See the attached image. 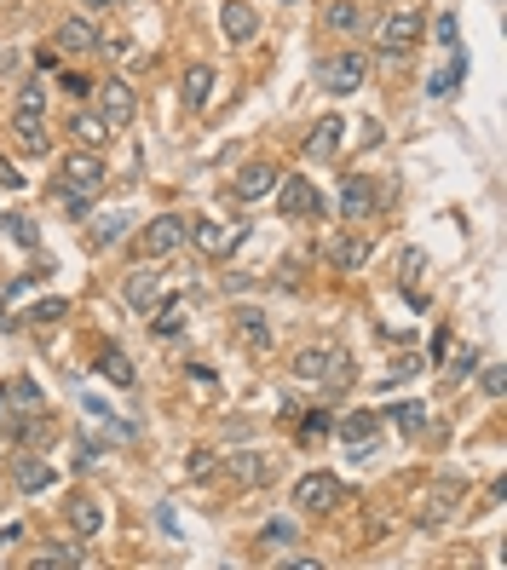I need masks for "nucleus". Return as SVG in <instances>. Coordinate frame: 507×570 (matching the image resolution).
Wrapping results in <instances>:
<instances>
[{
  "label": "nucleus",
  "instance_id": "6ab92c4d",
  "mask_svg": "<svg viewBox=\"0 0 507 570\" xmlns=\"http://www.w3.org/2000/svg\"><path fill=\"white\" fill-rule=\"evenodd\" d=\"M58 52H99V24H87V18H63L58 24Z\"/></svg>",
  "mask_w": 507,
  "mask_h": 570
},
{
  "label": "nucleus",
  "instance_id": "f704fd0d",
  "mask_svg": "<svg viewBox=\"0 0 507 570\" xmlns=\"http://www.w3.org/2000/svg\"><path fill=\"white\" fill-rule=\"evenodd\" d=\"M300 542V525L294 518H272V525L260 530V547H294Z\"/></svg>",
  "mask_w": 507,
  "mask_h": 570
},
{
  "label": "nucleus",
  "instance_id": "58836bf2",
  "mask_svg": "<svg viewBox=\"0 0 507 570\" xmlns=\"http://www.w3.org/2000/svg\"><path fill=\"white\" fill-rule=\"evenodd\" d=\"M479 386H484V398H502V392H507L502 363H484V369H479Z\"/></svg>",
  "mask_w": 507,
  "mask_h": 570
},
{
  "label": "nucleus",
  "instance_id": "393cba45",
  "mask_svg": "<svg viewBox=\"0 0 507 570\" xmlns=\"http://www.w3.org/2000/svg\"><path fill=\"white\" fill-rule=\"evenodd\" d=\"M70 133H75V145H81V150H99L104 138H110V121L92 116V109H75V116H70Z\"/></svg>",
  "mask_w": 507,
  "mask_h": 570
},
{
  "label": "nucleus",
  "instance_id": "473e14b6",
  "mask_svg": "<svg viewBox=\"0 0 507 570\" xmlns=\"http://www.w3.org/2000/svg\"><path fill=\"white\" fill-rule=\"evenodd\" d=\"M87 415H92V421H99V426H104V432H110V438H116V443H133V426H127V421H116V415H110V404H99V398H87Z\"/></svg>",
  "mask_w": 507,
  "mask_h": 570
},
{
  "label": "nucleus",
  "instance_id": "aec40b11",
  "mask_svg": "<svg viewBox=\"0 0 507 570\" xmlns=\"http://www.w3.org/2000/svg\"><path fill=\"white\" fill-rule=\"evenodd\" d=\"M63 518H70L75 536H99L104 530V507L92 496H70V501H63Z\"/></svg>",
  "mask_w": 507,
  "mask_h": 570
},
{
  "label": "nucleus",
  "instance_id": "f257e3e1",
  "mask_svg": "<svg viewBox=\"0 0 507 570\" xmlns=\"http://www.w3.org/2000/svg\"><path fill=\"white\" fill-rule=\"evenodd\" d=\"M190 242V219L185 214H156L145 231H139V260H167Z\"/></svg>",
  "mask_w": 507,
  "mask_h": 570
},
{
  "label": "nucleus",
  "instance_id": "9d476101",
  "mask_svg": "<svg viewBox=\"0 0 507 570\" xmlns=\"http://www.w3.org/2000/svg\"><path fill=\"white\" fill-rule=\"evenodd\" d=\"M277 179H282V173H277L272 162H248V167L231 179V202H265V196L277 190Z\"/></svg>",
  "mask_w": 507,
  "mask_h": 570
},
{
  "label": "nucleus",
  "instance_id": "ddd939ff",
  "mask_svg": "<svg viewBox=\"0 0 507 570\" xmlns=\"http://www.w3.org/2000/svg\"><path fill=\"white\" fill-rule=\"evenodd\" d=\"M92 92H99V116L110 121V133L133 121V109H139V104H133V87H127V81H99Z\"/></svg>",
  "mask_w": 507,
  "mask_h": 570
},
{
  "label": "nucleus",
  "instance_id": "2f4dec72",
  "mask_svg": "<svg viewBox=\"0 0 507 570\" xmlns=\"http://www.w3.org/2000/svg\"><path fill=\"white\" fill-rule=\"evenodd\" d=\"M127 231H133V219H127V214H104L99 225H92V242H99V248H116Z\"/></svg>",
  "mask_w": 507,
  "mask_h": 570
},
{
  "label": "nucleus",
  "instance_id": "a18cd8bd",
  "mask_svg": "<svg viewBox=\"0 0 507 570\" xmlns=\"http://www.w3.org/2000/svg\"><path fill=\"white\" fill-rule=\"evenodd\" d=\"M81 6H87V12H110V6H116V0H81Z\"/></svg>",
  "mask_w": 507,
  "mask_h": 570
},
{
  "label": "nucleus",
  "instance_id": "e433bc0d",
  "mask_svg": "<svg viewBox=\"0 0 507 570\" xmlns=\"http://www.w3.org/2000/svg\"><path fill=\"white\" fill-rule=\"evenodd\" d=\"M70 565H81V547H63V542L35 559V570H70Z\"/></svg>",
  "mask_w": 507,
  "mask_h": 570
},
{
  "label": "nucleus",
  "instance_id": "9b49d317",
  "mask_svg": "<svg viewBox=\"0 0 507 570\" xmlns=\"http://www.w3.org/2000/svg\"><path fill=\"white\" fill-rule=\"evenodd\" d=\"M231 328H236V340H243L248 352H272V317H265L260 306H236Z\"/></svg>",
  "mask_w": 507,
  "mask_h": 570
},
{
  "label": "nucleus",
  "instance_id": "423d86ee",
  "mask_svg": "<svg viewBox=\"0 0 507 570\" xmlns=\"http://www.w3.org/2000/svg\"><path fill=\"white\" fill-rule=\"evenodd\" d=\"M289 369H294V380H329V375H335L340 386L352 380L346 357H340V352H329V346H306V352H294V363H289Z\"/></svg>",
  "mask_w": 507,
  "mask_h": 570
},
{
  "label": "nucleus",
  "instance_id": "c03bdc74",
  "mask_svg": "<svg viewBox=\"0 0 507 570\" xmlns=\"http://www.w3.org/2000/svg\"><path fill=\"white\" fill-rule=\"evenodd\" d=\"M329 426H335V421H329V409H317V415H306V426H300V432L317 438V432H329Z\"/></svg>",
  "mask_w": 507,
  "mask_h": 570
},
{
  "label": "nucleus",
  "instance_id": "f03ea898",
  "mask_svg": "<svg viewBox=\"0 0 507 570\" xmlns=\"http://www.w3.org/2000/svg\"><path fill=\"white\" fill-rule=\"evenodd\" d=\"M58 185L75 190V196H99L104 190V156L99 150H70L58 162Z\"/></svg>",
  "mask_w": 507,
  "mask_h": 570
},
{
  "label": "nucleus",
  "instance_id": "0eeeda50",
  "mask_svg": "<svg viewBox=\"0 0 507 570\" xmlns=\"http://www.w3.org/2000/svg\"><path fill=\"white\" fill-rule=\"evenodd\" d=\"M363 75H369V58L363 52H340V58L323 63V87L335 92V99H352V92L363 87Z\"/></svg>",
  "mask_w": 507,
  "mask_h": 570
},
{
  "label": "nucleus",
  "instance_id": "bb28decb",
  "mask_svg": "<svg viewBox=\"0 0 507 570\" xmlns=\"http://www.w3.org/2000/svg\"><path fill=\"white\" fill-rule=\"evenodd\" d=\"M455 496H462V484H438L433 496H426V507H421V525H426V530H438L444 518L455 513Z\"/></svg>",
  "mask_w": 507,
  "mask_h": 570
},
{
  "label": "nucleus",
  "instance_id": "7ed1b4c3",
  "mask_svg": "<svg viewBox=\"0 0 507 570\" xmlns=\"http://www.w3.org/2000/svg\"><path fill=\"white\" fill-rule=\"evenodd\" d=\"M272 196H277L282 219H317V214H323V196H317V185H311V179H300V173H282Z\"/></svg>",
  "mask_w": 507,
  "mask_h": 570
},
{
  "label": "nucleus",
  "instance_id": "412c9836",
  "mask_svg": "<svg viewBox=\"0 0 507 570\" xmlns=\"http://www.w3.org/2000/svg\"><path fill=\"white\" fill-rule=\"evenodd\" d=\"M387 415H392V426H398V432H404V438H426V432H433V415H426V404H416V398H404V404H392V409H387Z\"/></svg>",
  "mask_w": 507,
  "mask_h": 570
},
{
  "label": "nucleus",
  "instance_id": "ea45409f",
  "mask_svg": "<svg viewBox=\"0 0 507 570\" xmlns=\"http://www.w3.org/2000/svg\"><path fill=\"white\" fill-rule=\"evenodd\" d=\"M18 109H46V81H24V92H18Z\"/></svg>",
  "mask_w": 507,
  "mask_h": 570
},
{
  "label": "nucleus",
  "instance_id": "4c0bfd02",
  "mask_svg": "<svg viewBox=\"0 0 507 570\" xmlns=\"http://www.w3.org/2000/svg\"><path fill=\"white\" fill-rule=\"evenodd\" d=\"M433 35H438V46H444V52H462V24H455L450 12H444V18L433 24Z\"/></svg>",
  "mask_w": 507,
  "mask_h": 570
},
{
  "label": "nucleus",
  "instance_id": "1a4fd4ad",
  "mask_svg": "<svg viewBox=\"0 0 507 570\" xmlns=\"http://www.w3.org/2000/svg\"><path fill=\"white\" fill-rule=\"evenodd\" d=\"M369 214H375V179H369V173H346V185H340V219H346V225H363Z\"/></svg>",
  "mask_w": 507,
  "mask_h": 570
},
{
  "label": "nucleus",
  "instance_id": "a211bd4d",
  "mask_svg": "<svg viewBox=\"0 0 507 570\" xmlns=\"http://www.w3.org/2000/svg\"><path fill=\"white\" fill-rule=\"evenodd\" d=\"M340 133H346V121H340V116H323V121L306 133V156H311V162H329V156H340Z\"/></svg>",
  "mask_w": 507,
  "mask_h": 570
},
{
  "label": "nucleus",
  "instance_id": "79ce46f5",
  "mask_svg": "<svg viewBox=\"0 0 507 570\" xmlns=\"http://www.w3.org/2000/svg\"><path fill=\"white\" fill-rule=\"evenodd\" d=\"M63 311H70V299H41V306L29 311V317H35V323H58Z\"/></svg>",
  "mask_w": 507,
  "mask_h": 570
},
{
  "label": "nucleus",
  "instance_id": "37998d69",
  "mask_svg": "<svg viewBox=\"0 0 507 570\" xmlns=\"http://www.w3.org/2000/svg\"><path fill=\"white\" fill-rule=\"evenodd\" d=\"M24 185H29V179H24V173L6 162V156H0V190H24Z\"/></svg>",
  "mask_w": 507,
  "mask_h": 570
},
{
  "label": "nucleus",
  "instance_id": "4be33fe9",
  "mask_svg": "<svg viewBox=\"0 0 507 570\" xmlns=\"http://www.w3.org/2000/svg\"><path fill=\"white\" fill-rule=\"evenodd\" d=\"M462 81H467V52H450V58H444V70L426 75V92H433V99H450Z\"/></svg>",
  "mask_w": 507,
  "mask_h": 570
},
{
  "label": "nucleus",
  "instance_id": "2eb2a0df",
  "mask_svg": "<svg viewBox=\"0 0 507 570\" xmlns=\"http://www.w3.org/2000/svg\"><path fill=\"white\" fill-rule=\"evenodd\" d=\"M323 260H329V271H363V265L375 260V248L363 242V236H329Z\"/></svg>",
  "mask_w": 507,
  "mask_h": 570
},
{
  "label": "nucleus",
  "instance_id": "b1692460",
  "mask_svg": "<svg viewBox=\"0 0 507 570\" xmlns=\"http://www.w3.org/2000/svg\"><path fill=\"white\" fill-rule=\"evenodd\" d=\"M0 404H12V415H41V409H46L35 380H12V386H0Z\"/></svg>",
  "mask_w": 507,
  "mask_h": 570
},
{
  "label": "nucleus",
  "instance_id": "c85d7f7f",
  "mask_svg": "<svg viewBox=\"0 0 507 570\" xmlns=\"http://www.w3.org/2000/svg\"><path fill=\"white\" fill-rule=\"evenodd\" d=\"M150 328H156L162 340H173V335L185 328V299L173 294V299H162V306H150Z\"/></svg>",
  "mask_w": 507,
  "mask_h": 570
},
{
  "label": "nucleus",
  "instance_id": "4468645a",
  "mask_svg": "<svg viewBox=\"0 0 507 570\" xmlns=\"http://www.w3.org/2000/svg\"><path fill=\"white\" fill-rule=\"evenodd\" d=\"M219 29H225L231 46H248L260 35V12H254L248 0H225V6H219Z\"/></svg>",
  "mask_w": 507,
  "mask_h": 570
},
{
  "label": "nucleus",
  "instance_id": "f8f14e48",
  "mask_svg": "<svg viewBox=\"0 0 507 570\" xmlns=\"http://www.w3.org/2000/svg\"><path fill=\"white\" fill-rule=\"evenodd\" d=\"M243 236H248V225H219V219H196V225H190V242H196L202 253H214V260L231 253Z\"/></svg>",
  "mask_w": 507,
  "mask_h": 570
},
{
  "label": "nucleus",
  "instance_id": "f3484780",
  "mask_svg": "<svg viewBox=\"0 0 507 570\" xmlns=\"http://www.w3.org/2000/svg\"><path fill=\"white\" fill-rule=\"evenodd\" d=\"M179 99H185L190 116H196V109H208V99H214V63H190L185 81H179Z\"/></svg>",
  "mask_w": 507,
  "mask_h": 570
},
{
  "label": "nucleus",
  "instance_id": "6e6552de",
  "mask_svg": "<svg viewBox=\"0 0 507 570\" xmlns=\"http://www.w3.org/2000/svg\"><path fill=\"white\" fill-rule=\"evenodd\" d=\"M225 479L236 484V489H260V484H272V455H260V450H236V455H225Z\"/></svg>",
  "mask_w": 507,
  "mask_h": 570
},
{
  "label": "nucleus",
  "instance_id": "c756f323",
  "mask_svg": "<svg viewBox=\"0 0 507 570\" xmlns=\"http://www.w3.org/2000/svg\"><path fill=\"white\" fill-rule=\"evenodd\" d=\"M99 369H104V380H116V386H133V380H139L133 357H127L121 346H104V352H99Z\"/></svg>",
  "mask_w": 507,
  "mask_h": 570
},
{
  "label": "nucleus",
  "instance_id": "a19ab883",
  "mask_svg": "<svg viewBox=\"0 0 507 570\" xmlns=\"http://www.w3.org/2000/svg\"><path fill=\"white\" fill-rule=\"evenodd\" d=\"M58 87L70 92V99H92V87H99V81H87V75H75V70H70V75H63Z\"/></svg>",
  "mask_w": 507,
  "mask_h": 570
},
{
  "label": "nucleus",
  "instance_id": "72a5a7b5",
  "mask_svg": "<svg viewBox=\"0 0 507 570\" xmlns=\"http://www.w3.org/2000/svg\"><path fill=\"white\" fill-rule=\"evenodd\" d=\"M214 472H219V455H214V450H190V455H185V479H190V484H208Z\"/></svg>",
  "mask_w": 507,
  "mask_h": 570
},
{
  "label": "nucleus",
  "instance_id": "39448f33",
  "mask_svg": "<svg viewBox=\"0 0 507 570\" xmlns=\"http://www.w3.org/2000/svg\"><path fill=\"white\" fill-rule=\"evenodd\" d=\"M421 35H426V24H421V12H392L387 24H380V52L387 58H404V52H416L421 46Z\"/></svg>",
  "mask_w": 507,
  "mask_h": 570
},
{
  "label": "nucleus",
  "instance_id": "a878e982",
  "mask_svg": "<svg viewBox=\"0 0 507 570\" xmlns=\"http://www.w3.org/2000/svg\"><path fill=\"white\" fill-rule=\"evenodd\" d=\"M12 472H18V489H24V496H41V489H53V467H46L41 455H18V467H12Z\"/></svg>",
  "mask_w": 507,
  "mask_h": 570
},
{
  "label": "nucleus",
  "instance_id": "c9c22d12",
  "mask_svg": "<svg viewBox=\"0 0 507 570\" xmlns=\"http://www.w3.org/2000/svg\"><path fill=\"white\" fill-rule=\"evenodd\" d=\"M0 225H6V231H12V242H18V248H35V242H41V231H35V219H24V214H6V219H0Z\"/></svg>",
  "mask_w": 507,
  "mask_h": 570
},
{
  "label": "nucleus",
  "instance_id": "7c9ffc66",
  "mask_svg": "<svg viewBox=\"0 0 507 570\" xmlns=\"http://www.w3.org/2000/svg\"><path fill=\"white\" fill-rule=\"evenodd\" d=\"M323 29H335V35H352V29H358V0H329Z\"/></svg>",
  "mask_w": 507,
  "mask_h": 570
},
{
  "label": "nucleus",
  "instance_id": "20e7f679",
  "mask_svg": "<svg viewBox=\"0 0 507 570\" xmlns=\"http://www.w3.org/2000/svg\"><path fill=\"white\" fill-rule=\"evenodd\" d=\"M294 501L306 507V513H335L346 501V484L335 472H306V479H294Z\"/></svg>",
  "mask_w": 507,
  "mask_h": 570
},
{
  "label": "nucleus",
  "instance_id": "cd10ccee",
  "mask_svg": "<svg viewBox=\"0 0 507 570\" xmlns=\"http://www.w3.org/2000/svg\"><path fill=\"white\" fill-rule=\"evenodd\" d=\"M335 432H340L346 443L380 438V415H375V409H352V415H340V421H335Z\"/></svg>",
  "mask_w": 507,
  "mask_h": 570
},
{
  "label": "nucleus",
  "instance_id": "5701e85b",
  "mask_svg": "<svg viewBox=\"0 0 507 570\" xmlns=\"http://www.w3.org/2000/svg\"><path fill=\"white\" fill-rule=\"evenodd\" d=\"M12 133H18V145L29 156H46V121H41V109H18V116H12Z\"/></svg>",
  "mask_w": 507,
  "mask_h": 570
},
{
  "label": "nucleus",
  "instance_id": "dca6fc26",
  "mask_svg": "<svg viewBox=\"0 0 507 570\" xmlns=\"http://www.w3.org/2000/svg\"><path fill=\"white\" fill-rule=\"evenodd\" d=\"M121 299H127V306H133L139 317H150V306H156V299H162V271H145V265H139V271L127 277Z\"/></svg>",
  "mask_w": 507,
  "mask_h": 570
}]
</instances>
